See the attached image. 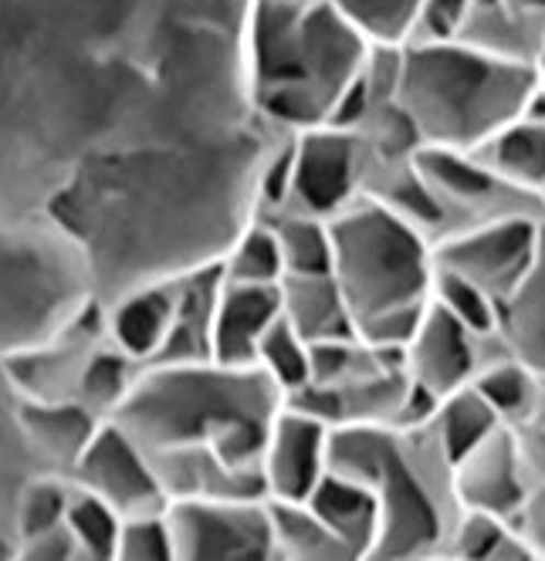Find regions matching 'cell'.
<instances>
[{"instance_id": "cell-15", "label": "cell", "mask_w": 545, "mask_h": 561, "mask_svg": "<svg viewBox=\"0 0 545 561\" xmlns=\"http://www.w3.org/2000/svg\"><path fill=\"white\" fill-rule=\"evenodd\" d=\"M282 314L308 345L356 339L353 314H349L332 274H285Z\"/></svg>"}, {"instance_id": "cell-39", "label": "cell", "mask_w": 545, "mask_h": 561, "mask_svg": "<svg viewBox=\"0 0 545 561\" xmlns=\"http://www.w3.org/2000/svg\"><path fill=\"white\" fill-rule=\"evenodd\" d=\"M11 554V548H8V541H4V535H0V558H8Z\"/></svg>"}, {"instance_id": "cell-8", "label": "cell", "mask_w": 545, "mask_h": 561, "mask_svg": "<svg viewBox=\"0 0 545 561\" xmlns=\"http://www.w3.org/2000/svg\"><path fill=\"white\" fill-rule=\"evenodd\" d=\"M370 156L356 133L316 126L295 136V176L285 210L336 217L363 193Z\"/></svg>"}, {"instance_id": "cell-36", "label": "cell", "mask_w": 545, "mask_h": 561, "mask_svg": "<svg viewBox=\"0 0 545 561\" xmlns=\"http://www.w3.org/2000/svg\"><path fill=\"white\" fill-rule=\"evenodd\" d=\"M21 554L34 558V561H71V558H82V554H78V545H75L68 525H58L52 531H42V535L21 541Z\"/></svg>"}, {"instance_id": "cell-35", "label": "cell", "mask_w": 545, "mask_h": 561, "mask_svg": "<svg viewBox=\"0 0 545 561\" xmlns=\"http://www.w3.org/2000/svg\"><path fill=\"white\" fill-rule=\"evenodd\" d=\"M512 528L529 545L532 558H545V488H532L519 514L512 517Z\"/></svg>"}, {"instance_id": "cell-5", "label": "cell", "mask_w": 545, "mask_h": 561, "mask_svg": "<svg viewBox=\"0 0 545 561\" xmlns=\"http://www.w3.org/2000/svg\"><path fill=\"white\" fill-rule=\"evenodd\" d=\"M542 224L545 217L538 214H512L451 230L434 240V264L467 277L501 305L535 264Z\"/></svg>"}, {"instance_id": "cell-34", "label": "cell", "mask_w": 545, "mask_h": 561, "mask_svg": "<svg viewBox=\"0 0 545 561\" xmlns=\"http://www.w3.org/2000/svg\"><path fill=\"white\" fill-rule=\"evenodd\" d=\"M292 176H295V136L268 159L264 176H261V199L264 204L282 214L292 199Z\"/></svg>"}, {"instance_id": "cell-22", "label": "cell", "mask_w": 545, "mask_h": 561, "mask_svg": "<svg viewBox=\"0 0 545 561\" xmlns=\"http://www.w3.org/2000/svg\"><path fill=\"white\" fill-rule=\"evenodd\" d=\"M498 426H504V423L498 420V413L488 407V399L472 382L438 399V410L431 420V430L451 463L457 457H464L467 450H475Z\"/></svg>"}, {"instance_id": "cell-23", "label": "cell", "mask_w": 545, "mask_h": 561, "mask_svg": "<svg viewBox=\"0 0 545 561\" xmlns=\"http://www.w3.org/2000/svg\"><path fill=\"white\" fill-rule=\"evenodd\" d=\"M329 4L366 37L370 48L410 45L420 14V0H329Z\"/></svg>"}, {"instance_id": "cell-1", "label": "cell", "mask_w": 545, "mask_h": 561, "mask_svg": "<svg viewBox=\"0 0 545 561\" xmlns=\"http://www.w3.org/2000/svg\"><path fill=\"white\" fill-rule=\"evenodd\" d=\"M285 392L258 366H220L214 358L149 366L136 376L115 423L156 450L204 447L238 470H261L268 430Z\"/></svg>"}, {"instance_id": "cell-3", "label": "cell", "mask_w": 545, "mask_h": 561, "mask_svg": "<svg viewBox=\"0 0 545 561\" xmlns=\"http://www.w3.org/2000/svg\"><path fill=\"white\" fill-rule=\"evenodd\" d=\"M332 280L339 285L353 325L400 308L431 301L434 240L370 193H360L345 210L329 217Z\"/></svg>"}, {"instance_id": "cell-33", "label": "cell", "mask_w": 545, "mask_h": 561, "mask_svg": "<svg viewBox=\"0 0 545 561\" xmlns=\"http://www.w3.org/2000/svg\"><path fill=\"white\" fill-rule=\"evenodd\" d=\"M472 0H420V14L413 27V42H454Z\"/></svg>"}, {"instance_id": "cell-32", "label": "cell", "mask_w": 545, "mask_h": 561, "mask_svg": "<svg viewBox=\"0 0 545 561\" xmlns=\"http://www.w3.org/2000/svg\"><path fill=\"white\" fill-rule=\"evenodd\" d=\"M115 558H120V561H170V558H177L167 511L123 517V531H120V548H115Z\"/></svg>"}, {"instance_id": "cell-10", "label": "cell", "mask_w": 545, "mask_h": 561, "mask_svg": "<svg viewBox=\"0 0 545 561\" xmlns=\"http://www.w3.org/2000/svg\"><path fill=\"white\" fill-rule=\"evenodd\" d=\"M451 488L461 511H485L512 520L532 491L515 433L509 426H498L475 450L457 457L451 463Z\"/></svg>"}, {"instance_id": "cell-31", "label": "cell", "mask_w": 545, "mask_h": 561, "mask_svg": "<svg viewBox=\"0 0 545 561\" xmlns=\"http://www.w3.org/2000/svg\"><path fill=\"white\" fill-rule=\"evenodd\" d=\"M509 528H512V520H504V517H495L485 511H457L447 528L441 558H472V561L491 558L495 561L501 541L509 538Z\"/></svg>"}, {"instance_id": "cell-4", "label": "cell", "mask_w": 545, "mask_h": 561, "mask_svg": "<svg viewBox=\"0 0 545 561\" xmlns=\"http://www.w3.org/2000/svg\"><path fill=\"white\" fill-rule=\"evenodd\" d=\"M177 558L268 561L275 558L268 497H177L167 504Z\"/></svg>"}, {"instance_id": "cell-25", "label": "cell", "mask_w": 545, "mask_h": 561, "mask_svg": "<svg viewBox=\"0 0 545 561\" xmlns=\"http://www.w3.org/2000/svg\"><path fill=\"white\" fill-rule=\"evenodd\" d=\"M133 358L123 355L120 348H92L86 366H82V376H78V386H75V399L82 407H89L95 416L102 420H112L115 410L126 403V396L133 389Z\"/></svg>"}, {"instance_id": "cell-9", "label": "cell", "mask_w": 545, "mask_h": 561, "mask_svg": "<svg viewBox=\"0 0 545 561\" xmlns=\"http://www.w3.org/2000/svg\"><path fill=\"white\" fill-rule=\"evenodd\" d=\"M329 423L292 403L282 407L268 430L261 457L268 501H308L329 473Z\"/></svg>"}, {"instance_id": "cell-2", "label": "cell", "mask_w": 545, "mask_h": 561, "mask_svg": "<svg viewBox=\"0 0 545 561\" xmlns=\"http://www.w3.org/2000/svg\"><path fill=\"white\" fill-rule=\"evenodd\" d=\"M535 85V65L464 42H413L400 51L394 102L413 123L420 149L478 152L525 112Z\"/></svg>"}, {"instance_id": "cell-24", "label": "cell", "mask_w": 545, "mask_h": 561, "mask_svg": "<svg viewBox=\"0 0 545 561\" xmlns=\"http://www.w3.org/2000/svg\"><path fill=\"white\" fill-rule=\"evenodd\" d=\"M275 237L282 248L285 274H329L332 271V233L326 217L302 210L275 214Z\"/></svg>"}, {"instance_id": "cell-29", "label": "cell", "mask_w": 545, "mask_h": 561, "mask_svg": "<svg viewBox=\"0 0 545 561\" xmlns=\"http://www.w3.org/2000/svg\"><path fill=\"white\" fill-rule=\"evenodd\" d=\"M220 271L227 280H241V285H282L285 261H282L275 227L254 224L238 244H234V251Z\"/></svg>"}, {"instance_id": "cell-30", "label": "cell", "mask_w": 545, "mask_h": 561, "mask_svg": "<svg viewBox=\"0 0 545 561\" xmlns=\"http://www.w3.org/2000/svg\"><path fill=\"white\" fill-rule=\"evenodd\" d=\"M71 488H75V480H58V477L27 480V484L21 488V494H18V504H14L18 541H27L34 535L65 525Z\"/></svg>"}, {"instance_id": "cell-13", "label": "cell", "mask_w": 545, "mask_h": 561, "mask_svg": "<svg viewBox=\"0 0 545 561\" xmlns=\"http://www.w3.org/2000/svg\"><path fill=\"white\" fill-rule=\"evenodd\" d=\"M99 426L102 416H95L78 399H31L21 410V433L27 447L68 473Z\"/></svg>"}, {"instance_id": "cell-18", "label": "cell", "mask_w": 545, "mask_h": 561, "mask_svg": "<svg viewBox=\"0 0 545 561\" xmlns=\"http://www.w3.org/2000/svg\"><path fill=\"white\" fill-rule=\"evenodd\" d=\"M475 156L504 183H512L515 190L542 199L545 193V123L542 118L519 115L512 126H504Z\"/></svg>"}, {"instance_id": "cell-12", "label": "cell", "mask_w": 545, "mask_h": 561, "mask_svg": "<svg viewBox=\"0 0 545 561\" xmlns=\"http://www.w3.org/2000/svg\"><path fill=\"white\" fill-rule=\"evenodd\" d=\"M282 318V285L227 280L211 314V358L220 366H254L264 332Z\"/></svg>"}, {"instance_id": "cell-7", "label": "cell", "mask_w": 545, "mask_h": 561, "mask_svg": "<svg viewBox=\"0 0 545 561\" xmlns=\"http://www.w3.org/2000/svg\"><path fill=\"white\" fill-rule=\"evenodd\" d=\"M417 167L434 190L438 204L447 214V233L472 227L495 217H512V214H538L542 199L532 193L515 190L504 183L498 173H491L475 152H451V149H420Z\"/></svg>"}, {"instance_id": "cell-21", "label": "cell", "mask_w": 545, "mask_h": 561, "mask_svg": "<svg viewBox=\"0 0 545 561\" xmlns=\"http://www.w3.org/2000/svg\"><path fill=\"white\" fill-rule=\"evenodd\" d=\"M472 386L488 399V407L498 413L504 426L529 420L545 396V379L535 376L529 366H522L509 352H501L491 363H481Z\"/></svg>"}, {"instance_id": "cell-37", "label": "cell", "mask_w": 545, "mask_h": 561, "mask_svg": "<svg viewBox=\"0 0 545 561\" xmlns=\"http://www.w3.org/2000/svg\"><path fill=\"white\" fill-rule=\"evenodd\" d=\"M512 11L525 14V18H535V21H545V0H504Z\"/></svg>"}, {"instance_id": "cell-38", "label": "cell", "mask_w": 545, "mask_h": 561, "mask_svg": "<svg viewBox=\"0 0 545 561\" xmlns=\"http://www.w3.org/2000/svg\"><path fill=\"white\" fill-rule=\"evenodd\" d=\"M535 78H538V89L545 92V48H542V55L535 58Z\"/></svg>"}, {"instance_id": "cell-19", "label": "cell", "mask_w": 545, "mask_h": 561, "mask_svg": "<svg viewBox=\"0 0 545 561\" xmlns=\"http://www.w3.org/2000/svg\"><path fill=\"white\" fill-rule=\"evenodd\" d=\"M177 325V295L170 288H146L126 298L112 314V345L133 363H152Z\"/></svg>"}, {"instance_id": "cell-40", "label": "cell", "mask_w": 545, "mask_h": 561, "mask_svg": "<svg viewBox=\"0 0 545 561\" xmlns=\"http://www.w3.org/2000/svg\"><path fill=\"white\" fill-rule=\"evenodd\" d=\"M542 210H545V193H542Z\"/></svg>"}, {"instance_id": "cell-27", "label": "cell", "mask_w": 545, "mask_h": 561, "mask_svg": "<svg viewBox=\"0 0 545 561\" xmlns=\"http://www.w3.org/2000/svg\"><path fill=\"white\" fill-rule=\"evenodd\" d=\"M254 366L275 382L285 399L302 392L311 382V345L295 332V325L282 314L275 325H271L258 345Z\"/></svg>"}, {"instance_id": "cell-14", "label": "cell", "mask_w": 545, "mask_h": 561, "mask_svg": "<svg viewBox=\"0 0 545 561\" xmlns=\"http://www.w3.org/2000/svg\"><path fill=\"white\" fill-rule=\"evenodd\" d=\"M504 352L545 379V224L542 248L519 288L498 305V332Z\"/></svg>"}, {"instance_id": "cell-16", "label": "cell", "mask_w": 545, "mask_h": 561, "mask_svg": "<svg viewBox=\"0 0 545 561\" xmlns=\"http://www.w3.org/2000/svg\"><path fill=\"white\" fill-rule=\"evenodd\" d=\"M305 504L326 520V528L345 545L349 554L373 558L379 535V504L366 484L339 473H326Z\"/></svg>"}, {"instance_id": "cell-26", "label": "cell", "mask_w": 545, "mask_h": 561, "mask_svg": "<svg viewBox=\"0 0 545 561\" xmlns=\"http://www.w3.org/2000/svg\"><path fill=\"white\" fill-rule=\"evenodd\" d=\"M65 525H68V531H71V538L78 545V554H82V558H89V561L115 558V548H120V531H123V514L115 511L109 501H102L99 494L75 484Z\"/></svg>"}, {"instance_id": "cell-6", "label": "cell", "mask_w": 545, "mask_h": 561, "mask_svg": "<svg viewBox=\"0 0 545 561\" xmlns=\"http://www.w3.org/2000/svg\"><path fill=\"white\" fill-rule=\"evenodd\" d=\"M71 480L109 501L123 517L167 511L170 494L163 488L149 450L115 420H102L89 447L71 467Z\"/></svg>"}, {"instance_id": "cell-17", "label": "cell", "mask_w": 545, "mask_h": 561, "mask_svg": "<svg viewBox=\"0 0 545 561\" xmlns=\"http://www.w3.org/2000/svg\"><path fill=\"white\" fill-rule=\"evenodd\" d=\"M454 42H464L495 58L535 65L545 48V21L512 11L504 0H472Z\"/></svg>"}, {"instance_id": "cell-11", "label": "cell", "mask_w": 545, "mask_h": 561, "mask_svg": "<svg viewBox=\"0 0 545 561\" xmlns=\"http://www.w3.org/2000/svg\"><path fill=\"white\" fill-rule=\"evenodd\" d=\"M481 345H485V339L467 332L461 322H454L447 311H441L431 301L420 318L413 339L404 348L407 376L420 389L444 399L447 392H454V389H461L475 379L478 366L485 363V358L478 355Z\"/></svg>"}, {"instance_id": "cell-20", "label": "cell", "mask_w": 545, "mask_h": 561, "mask_svg": "<svg viewBox=\"0 0 545 561\" xmlns=\"http://www.w3.org/2000/svg\"><path fill=\"white\" fill-rule=\"evenodd\" d=\"M275 528V558L292 561H353L345 545L305 501H268Z\"/></svg>"}, {"instance_id": "cell-28", "label": "cell", "mask_w": 545, "mask_h": 561, "mask_svg": "<svg viewBox=\"0 0 545 561\" xmlns=\"http://www.w3.org/2000/svg\"><path fill=\"white\" fill-rule=\"evenodd\" d=\"M431 301L441 311H447L454 322H461L467 332H475L478 339H488L498 332V301L454 271H444V267L434 271Z\"/></svg>"}]
</instances>
